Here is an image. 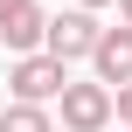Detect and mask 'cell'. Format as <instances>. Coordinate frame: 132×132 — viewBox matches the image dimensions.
Segmentation results:
<instances>
[{"mask_svg":"<svg viewBox=\"0 0 132 132\" xmlns=\"http://www.w3.org/2000/svg\"><path fill=\"white\" fill-rule=\"evenodd\" d=\"M7 84H14V97H21V104H42V97H63V90H70V70L42 49V56H21Z\"/></svg>","mask_w":132,"mask_h":132,"instance_id":"1","label":"cell"},{"mask_svg":"<svg viewBox=\"0 0 132 132\" xmlns=\"http://www.w3.org/2000/svg\"><path fill=\"white\" fill-rule=\"evenodd\" d=\"M97 42H104V28L90 21V14H56L49 21V56L70 70L77 56H97Z\"/></svg>","mask_w":132,"mask_h":132,"instance_id":"2","label":"cell"},{"mask_svg":"<svg viewBox=\"0 0 132 132\" xmlns=\"http://www.w3.org/2000/svg\"><path fill=\"white\" fill-rule=\"evenodd\" d=\"M63 125L70 132H104L111 125V90L104 84H70L63 90Z\"/></svg>","mask_w":132,"mask_h":132,"instance_id":"3","label":"cell"},{"mask_svg":"<svg viewBox=\"0 0 132 132\" xmlns=\"http://www.w3.org/2000/svg\"><path fill=\"white\" fill-rule=\"evenodd\" d=\"M90 63H97V77H104V84H118V90H125V84H132V28H104V42H97V56H90Z\"/></svg>","mask_w":132,"mask_h":132,"instance_id":"4","label":"cell"},{"mask_svg":"<svg viewBox=\"0 0 132 132\" xmlns=\"http://www.w3.org/2000/svg\"><path fill=\"white\" fill-rule=\"evenodd\" d=\"M0 42H7V49H21V56H35V42H49V21H42V7L28 0L21 14H7V21H0Z\"/></svg>","mask_w":132,"mask_h":132,"instance_id":"5","label":"cell"},{"mask_svg":"<svg viewBox=\"0 0 132 132\" xmlns=\"http://www.w3.org/2000/svg\"><path fill=\"white\" fill-rule=\"evenodd\" d=\"M0 132H49V118H42V104H7Z\"/></svg>","mask_w":132,"mask_h":132,"instance_id":"6","label":"cell"},{"mask_svg":"<svg viewBox=\"0 0 132 132\" xmlns=\"http://www.w3.org/2000/svg\"><path fill=\"white\" fill-rule=\"evenodd\" d=\"M111 111H118V118H125V125H132V84H125V90H118V97H111Z\"/></svg>","mask_w":132,"mask_h":132,"instance_id":"7","label":"cell"},{"mask_svg":"<svg viewBox=\"0 0 132 132\" xmlns=\"http://www.w3.org/2000/svg\"><path fill=\"white\" fill-rule=\"evenodd\" d=\"M21 7H28V0H0V21H7V14H21Z\"/></svg>","mask_w":132,"mask_h":132,"instance_id":"8","label":"cell"},{"mask_svg":"<svg viewBox=\"0 0 132 132\" xmlns=\"http://www.w3.org/2000/svg\"><path fill=\"white\" fill-rule=\"evenodd\" d=\"M118 7H125V28H132V0H118Z\"/></svg>","mask_w":132,"mask_h":132,"instance_id":"9","label":"cell"},{"mask_svg":"<svg viewBox=\"0 0 132 132\" xmlns=\"http://www.w3.org/2000/svg\"><path fill=\"white\" fill-rule=\"evenodd\" d=\"M84 7H104V0H84Z\"/></svg>","mask_w":132,"mask_h":132,"instance_id":"10","label":"cell"}]
</instances>
